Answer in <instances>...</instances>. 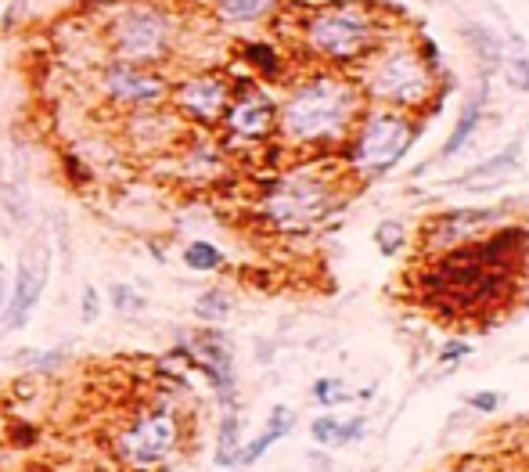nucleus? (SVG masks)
I'll return each mask as SVG.
<instances>
[{
  "instance_id": "obj_28",
  "label": "nucleus",
  "mask_w": 529,
  "mask_h": 472,
  "mask_svg": "<svg viewBox=\"0 0 529 472\" xmlns=\"http://www.w3.org/2000/svg\"><path fill=\"white\" fill-rule=\"evenodd\" d=\"M368 436V418L357 415V418H342V429H339V444L335 447H350L357 444V440H364Z\"/></svg>"
},
{
  "instance_id": "obj_17",
  "label": "nucleus",
  "mask_w": 529,
  "mask_h": 472,
  "mask_svg": "<svg viewBox=\"0 0 529 472\" xmlns=\"http://www.w3.org/2000/svg\"><path fill=\"white\" fill-rule=\"evenodd\" d=\"M519 155H522V141H512V148H504L501 155L479 163L476 170H468L465 177H458V184H494V181H501V177H508V173L519 170Z\"/></svg>"
},
{
  "instance_id": "obj_32",
  "label": "nucleus",
  "mask_w": 529,
  "mask_h": 472,
  "mask_svg": "<svg viewBox=\"0 0 529 472\" xmlns=\"http://www.w3.org/2000/svg\"><path fill=\"white\" fill-rule=\"evenodd\" d=\"M468 354H472V346H468V343H447V346H443L440 361L454 364V361H461V357H468Z\"/></svg>"
},
{
  "instance_id": "obj_15",
  "label": "nucleus",
  "mask_w": 529,
  "mask_h": 472,
  "mask_svg": "<svg viewBox=\"0 0 529 472\" xmlns=\"http://www.w3.org/2000/svg\"><path fill=\"white\" fill-rule=\"evenodd\" d=\"M483 98H486V87L479 94H472V101L465 105V112L458 116V123H454V130H450V137L443 141L440 155L443 159H450V155H458L461 148L472 141V134L479 130V119H483Z\"/></svg>"
},
{
  "instance_id": "obj_34",
  "label": "nucleus",
  "mask_w": 529,
  "mask_h": 472,
  "mask_svg": "<svg viewBox=\"0 0 529 472\" xmlns=\"http://www.w3.org/2000/svg\"><path fill=\"white\" fill-rule=\"evenodd\" d=\"M310 458H314V469L317 472H332V462H328V454H324V451H314Z\"/></svg>"
},
{
  "instance_id": "obj_30",
  "label": "nucleus",
  "mask_w": 529,
  "mask_h": 472,
  "mask_svg": "<svg viewBox=\"0 0 529 472\" xmlns=\"http://www.w3.org/2000/svg\"><path fill=\"white\" fill-rule=\"evenodd\" d=\"M468 404L479 411V415H494L497 408H501V393H494V390H479V393H472L468 397Z\"/></svg>"
},
{
  "instance_id": "obj_1",
  "label": "nucleus",
  "mask_w": 529,
  "mask_h": 472,
  "mask_svg": "<svg viewBox=\"0 0 529 472\" xmlns=\"http://www.w3.org/2000/svg\"><path fill=\"white\" fill-rule=\"evenodd\" d=\"M357 116V91L346 80L317 76L288 94L281 105V130L296 145H321L350 130Z\"/></svg>"
},
{
  "instance_id": "obj_2",
  "label": "nucleus",
  "mask_w": 529,
  "mask_h": 472,
  "mask_svg": "<svg viewBox=\"0 0 529 472\" xmlns=\"http://www.w3.org/2000/svg\"><path fill=\"white\" fill-rule=\"evenodd\" d=\"M335 206V191L321 181V177H306V173H296V177H285L270 188L267 202V217L274 227L281 231H306L314 227L317 220H324Z\"/></svg>"
},
{
  "instance_id": "obj_27",
  "label": "nucleus",
  "mask_w": 529,
  "mask_h": 472,
  "mask_svg": "<svg viewBox=\"0 0 529 472\" xmlns=\"http://www.w3.org/2000/svg\"><path fill=\"white\" fill-rule=\"evenodd\" d=\"M375 242H378V249H382V256H393L396 249L404 246V224H396V220H386V224H378Z\"/></svg>"
},
{
  "instance_id": "obj_21",
  "label": "nucleus",
  "mask_w": 529,
  "mask_h": 472,
  "mask_svg": "<svg viewBox=\"0 0 529 472\" xmlns=\"http://www.w3.org/2000/svg\"><path fill=\"white\" fill-rule=\"evenodd\" d=\"M231 310H234V303H231V296H227L224 289H206L195 300V314L202 321H224Z\"/></svg>"
},
{
  "instance_id": "obj_16",
  "label": "nucleus",
  "mask_w": 529,
  "mask_h": 472,
  "mask_svg": "<svg viewBox=\"0 0 529 472\" xmlns=\"http://www.w3.org/2000/svg\"><path fill=\"white\" fill-rule=\"evenodd\" d=\"M238 451H242V418H238V411L227 408L224 415H220V426H216V458L213 462L220 465V469H234V462H238Z\"/></svg>"
},
{
  "instance_id": "obj_18",
  "label": "nucleus",
  "mask_w": 529,
  "mask_h": 472,
  "mask_svg": "<svg viewBox=\"0 0 529 472\" xmlns=\"http://www.w3.org/2000/svg\"><path fill=\"white\" fill-rule=\"evenodd\" d=\"M278 0H220V19L227 22H256L263 19V15H270V8H274Z\"/></svg>"
},
{
  "instance_id": "obj_4",
  "label": "nucleus",
  "mask_w": 529,
  "mask_h": 472,
  "mask_svg": "<svg viewBox=\"0 0 529 472\" xmlns=\"http://www.w3.org/2000/svg\"><path fill=\"white\" fill-rule=\"evenodd\" d=\"M112 44H116V55L130 65L159 62L170 51V26H166L159 8L130 4L112 22Z\"/></svg>"
},
{
  "instance_id": "obj_33",
  "label": "nucleus",
  "mask_w": 529,
  "mask_h": 472,
  "mask_svg": "<svg viewBox=\"0 0 529 472\" xmlns=\"http://www.w3.org/2000/svg\"><path fill=\"white\" fill-rule=\"evenodd\" d=\"M4 303H8V267L0 260V310H4Z\"/></svg>"
},
{
  "instance_id": "obj_11",
  "label": "nucleus",
  "mask_w": 529,
  "mask_h": 472,
  "mask_svg": "<svg viewBox=\"0 0 529 472\" xmlns=\"http://www.w3.org/2000/svg\"><path fill=\"white\" fill-rule=\"evenodd\" d=\"M497 217H501L497 209H454V213H443V217H436L429 227V249L450 253V249L468 246V242H476V238L483 235V227L494 224Z\"/></svg>"
},
{
  "instance_id": "obj_19",
  "label": "nucleus",
  "mask_w": 529,
  "mask_h": 472,
  "mask_svg": "<svg viewBox=\"0 0 529 472\" xmlns=\"http://www.w3.org/2000/svg\"><path fill=\"white\" fill-rule=\"evenodd\" d=\"M0 199H4V206H8L15 224H29V191H26V181H22V177H18V181L0 177Z\"/></svg>"
},
{
  "instance_id": "obj_3",
  "label": "nucleus",
  "mask_w": 529,
  "mask_h": 472,
  "mask_svg": "<svg viewBox=\"0 0 529 472\" xmlns=\"http://www.w3.org/2000/svg\"><path fill=\"white\" fill-rule=\"evenodd\" d=\"M411 145H414V127L400 112H375L357 130L350 159L364 177H378V173L393 170Z\"/></svg>"
},
{
  "instance_id": "obj_13",
  "label": "nucleus",
  "mask_w": 529,
  "mask_h": 472,
  "mask_svg": "<svg viewBox=\"0 0 529 472\" xmlns=\"http://www.w3.org/2000/svg\"><path fill=\"white\" fill-rule=\"evenodd\" d=\"M227 127L238 137H267L274 119H278V109L267 94H242V98L227 105Z\"/></svg>"
},
{
  "instance_id": "obj_25",
  "label": "nucleus",
  "mask_w": 529,
  "mask_h": 472,
  "mask_svg": "<svg viewBox=\"0 0 529 472\" xmlns=\"http://www.w3.org/2000/svg\"><path fill=\"white\" fill-rule=\"evenodd\" d=\"M314 400L317 404H324V408H339V404L350 400V393H346V386H342L339 379H317L314 382Z\"/></svg>"
},
{
  "instance_id": "obj_9",
  "label": "nucleus",
  "mask_w": 529,
  "mask_h": 472,
  "mask_svg": "<svg viewBox=\"0 0 529 472\" xmlns=\"http://www.w3.org/2000/svg\"><path fill=\"white\" fill-rule=\"evenodd\" d=\"M105 94L116 105H130V109H155L166 98V80L159 73H148L141 65L116 62L105 69Z\"/></svg>"
},
{
  "instance_id": "obj_24",
  "label": "nucleus",
  "mask_w": 529,
  "mask_h": 472,
  "mask_svg": "<svg viewBox=\"0 0 529 472\" xmlns=\"http://www.w3.org/2000/svg\"><path fill=\"white\" fill-rule=\"evenodd\" d=\"M339 429H342V418L335 415H321L310 422V436H314L317 447H335L339 444Z\"/></svg>"
},
{
  "instance_id": "obj_22",
  "label": "nucleus",
  "mask_w": 529,
  "mask_h": 472,
  "mask_svg": "<svg viewBox=\"0 0 529 472\" xmlns=\"http://www.w3.org/2000/svg\"><path fill=\"white\" fill-rule=\"evenodd\" d=\"M112 307L119 310V314H126V318H134V314H141L148 303H144V296L141 292H134V285H123V282H116L112 285Z\"/></svg>"
},
{
  "instance_id": "obj_29",
  "label": "nucleus",
  "mask_w": 529,
  "mask_h": 472,
  "mask_svg": "<svg viewBox=\"0 0 529 472\" xmlns=\"http://www.w3.org/2000/svg\"><path fill=\"white\" fill-rule=\"evenodd\" d=\"M80 318L87 321V325H94V321L101 318V296H98V289H94V285H87V289H83Z\"/></svg>"
},
{
  "instance_id": "obj_26",
  "label": "nucleus",
  "mask_w": 529,
  "mask_h": 472,
  "mask_svg": "<svg viewBox=\"0 0 529 472\" xmlns=\"http://www.w3.org/2000/svg\"><path fill=\"white\" fill-rule=\"evenodd\" d=\"M18 357H22L33 372H54V368H62L65 350L62 346H54V350H26V354H18Z\"/></svg>"
},
{
  "instance_id": "obj_5",
  "label": "nucleus",
  "mask_w": 529,
  "mask_h": 472,
  "mask_svg": "<svg viewBox=\"0 0 529 472\" xmlns=\"http://www.w3.org/2000/svg\"><path fill=\"white\" fill-rule=\"evenodd\" d=\"M180 444V418L170 408H152L116 436V454L134 469L166 462Z\"/></svg>"
},
{
  "instance_id": "obj_7",
  "label": "nucleus",
  "mask_w": 529,
  "mask_h": 472,
  "mask_svg": "<svg viewBox=\"0 0 529 472\" xmlns=\"http://www.w3.org/2000/svg\"><path fill=\"white\" fill-rule=\"evenodd\" d=\"M47 274H51V246H47V235L40 231L18 256L15 289H11V300L4 303V328L8 332H18V328L29 325L36 303H40V296L47 289Z\"/></svg>"
},
{
  "instance_id": "obj_10",
  "label": "nucleus",
  "mask_w": 529,
  "mask_h": 472,
  "mask_svg": "<svg viewBox=\"0 0 529 472\" xmlns=\"http://www.w3.org/2000/svg\"><path fill=\"white\" fill-rule=\"evenodd\" d=\"M180 350L206 372V379L213 382L220 404H224V408H234V361H231V350H227L224 336H220V332H198L188 343H180Z\"/></svg>"
},
{
  "instance_id": "obj_12",
  "label": "nucleus",
  "mask_w": 529,
  "mask_h": 472,
  "mask_svg": "<svg viewBox=\"0 0 529 472\" xmlns=\"http://www.w3.org/2000/svg\"><path fill=\"white\" fill-rule=\"evenodd\" d=\"M227 87L216 76H195L177 91V109L188 112L198 123H216L227 112Z\"/></svg>"
},
{
  "instance_id": "obj_23",
  "label": "nucleus",
  "mask_w": 529,
  "mask_h": 472,
  "mask_svg": "<svg viewBox=\"0 0 529 472\" xmlns=\"http://www.w3.org/2000/svg\"><path fill=\"white\" fill-rule=\"evenodd\" d=\"M245 58H249V65H256L263 76H278L281 73L278 51H274L270 44H245Z\"/></svg>"
},
{
  "instance_id": "obj_14",
  "label": "nucleus",
  "mask_w": 529,
  "mask_h": 472,
  "mask_svg": "<svg viewBox=\"0 0 529 472\" xmlns=\"http://www.w3.org/2000/svg\"><path fill=\"white\" fill-rule=\"evenodd\" d=\"M292 426H296V411L285 408V404H274L267 415V426L260 429V433L252 436L249 444H242V451H238V462H234V469H252V465L260 462L263 454L270 451V447L278 444V440H285L288 433H292Z\"/></svg>"
},
{
  "instance_id": "obj_31",
  "label": "nucleus",
  "mask_w": 529,
  "mask_h": 472,
  "mask_svg": "<svg viewBox=\"0 0 529 472\" xmlns=\"http://www.w3.org/2000/svg\"><path fill=\"white\" fill-rule=\"evenodd\" d=\"M508 83H512L515 91H529V62L526 58L508 62Z\"/></svg>"
},
{
  "instance_id": "obj_20",
  "label": "nucleus",
  "mask_w": 529,
  "mask_h": 472,
  "mask_svg": "<svg viewBox=\"0 0 529 472\" xmlns=\"http://www.w3.org/2000/svg\"><path fill=\"white\" fill-rule=\"evenodd\" d=\"M184 264L191 267V271H220L224 267V253L213 246V242H206V238H198V242H191L188 249H184Z\"/></svg>"
},
{
  "instance_id": "obj_8",
  "label": "nucleus",
  "mask_w": 529,
  "mask_h": 472,
  "mask_svg": "<svg viewBox=\"0 0 529 472\" xmlns=\"http://www.w3.org/2000/svg\"><path fill=\"white\" fill-rule=\"evenodd\" d=\"M371 91L382 101H393V105H404V109L422 105L425 94H429V69L411 51H389L378 62L375 76H371Z\"/></svg>"
},
{
  "instance_id": "obj_6",
  "label": "nucleus",
  "mask_w": 529,
  "mask_h": 472,
  "mask_svg": "<svg viewBox=\"0 0 529 472\" xmlns=\"http://www.w3.org/2000/svg\"><path fill=\"white\" fill-rule=\"evenodd\" d=\"M310 47L324 58H353L371 44V15L360 4H335L314 15L310 29Z\"/></svg>"
}]
</instances>
